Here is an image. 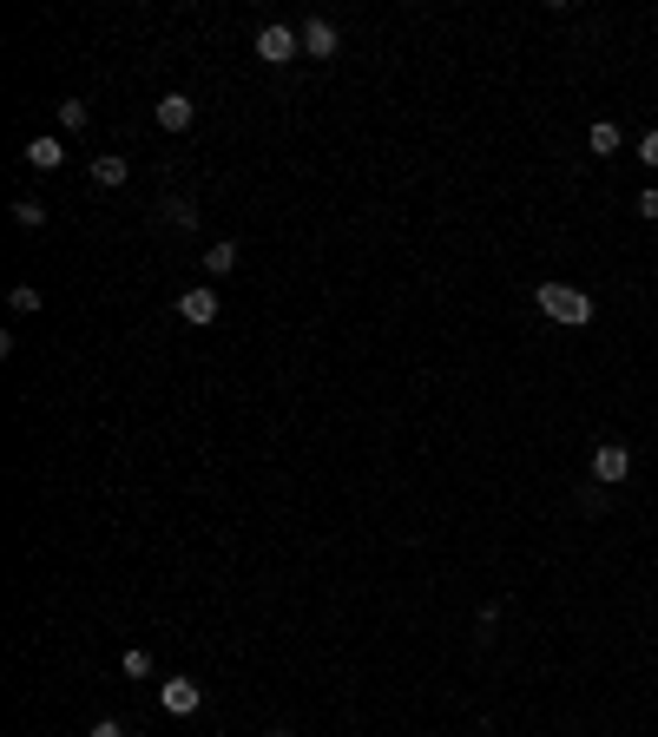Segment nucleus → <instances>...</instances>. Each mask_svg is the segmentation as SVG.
Returning a JSON list of instances; mask_svg holds the SVG:
<instances>
[{
	"label": "nucleus",
	"instance_id": "obj_1",
	"mask_svg": "<svg viewBox=\"0 0 658 737\" xmlns=\"http://www.w3.org/2000/svg\"><path fill=\"white\" fill-rule=\"evenodd\" d=\"M533 303H540L553 323H566V330H586V323H593V297H586V290H573V283H540V290H533Z\"/></svg>",
	"mask_w": 658,
	"mask_h": 737
},
{
	"label": "nucleus",
	"instance_id": "obj_5",
	"mask_svg": "<svg viewBox=\"0 0 658 737\" xmlns=\"http://www.w3.org/2000/svg\"><path fill=\"white\" fill-rule=\"evenodd\" d=\"M158 698H165V711H172V718H191V711L204 705V685H198V678H165V691H158Z\"/></svg>",
	"mask_w": 658,
	"mask_h": 737
},
{
	"label": "nucleus",
	"instance_id": "obj_19",
	"mask_svg": "<svg viewBox=\"0 0 658 737\" xmlns=\"http://www.w3.org/2000/svg\"><path fill=\"white\" fill-rule=\"evenodd\" d=\"M264 737H290V731H264Z\"/></svg>",
	"mask_w": 658,
	"mask_h": 737
},
{
	"label": "nucleus",
	"instance_id": "obj_13",
	"mask_svg": "<svg viewBox=\"0 0 658 737\" xmlns=\"http://www.w3.org/2000/svg\"><path fill=\"white\" fill-rule=\"evenodd\" d=\"M60 126L66 132H86V99H60Z\"/></svg>",
	"mask_w": 658,
	"mask_h": 737
},
{
	"label": "nucleus",
	"instance_id": "obj_7",
	"mask_svg": "<svg viewBox=\"0 0 658 737\" xmlns=\"http://www.w3.org/2000/svg\"><path fill=\"white\" fill-rule=\"evenodd\" d=\"M191 119H198L191 93H165V99H158V126H165V132H191Z\"/></svg>",
	"mask_w": 658,
	"mask_h": 737
},
{
	"label": "nucleus",
	"instance_id": "obj_10",
	"mask_svg": "<svg viewBox=\"0 0 658 737\" xmlns=\"http://www.w3.org/2000/svg\"><path fill=\"white\" fill-rule=\"evenodd\" d=\"M586 145H593L599 158H612V152H619V126H612V119H599V126L586 132Z\"/></svg>",
	"mask_w": 658,
	"mask_h": 737
},
{
	"label": "nucleus",
	"instance_id": "obj_11",
	"mask_svg": "<svg viewBox=\"0 0 658 737\" xmlns=\"http://www.w3.org/2000/svg\"><path fill=\"white\" fill-rule=\"evenodd\" d=\"M93 178L106 191H119V185H126V158H93Z\"/></svg>",
	"mask_w": 658,
	"mask_h": 737
},
{
	"label": "nucleus",
	"instance_id": "obj_18",
	"mask_svg": "<svg viewBox=\"0 0 658 737\" xmlns=\"http://www.w3.org/2000/svg\"><path fill=\"white\" fill-rule=\"evenodd\" d=\"M639 218H658V191H639Z\"/></svg>",
	"mask_w": 658,
	"mask_h": 737
},
{
	"label": "nucleus",
	"instance_id": "obj_14",
	"mask_svg": "<svg viewBox=\"0 0 658 737\" xmlns=\"http://www.w3.org/2000/svg\"><path fill=\"white\" fill-rule=\"evenodd\" d=\"M119 665H126V678H145V672H152V652H145V645H132Z\"/></svg>",
	"mask_w": 658,
	"mask_h": 737
},
{
	"label": "nucleus",
	"instance_id": "obj_8",
	"mask_svg": "<svg viewBox=\"0 0 658 737\" xmlns=\"http://www.w3.org/2000/svg\"><path fill=\"white\" fill-rule=\"evenodd\" d=\"M204 270H211V277H231V270H237V244H231V237H218V244L204 251Z\"/></svg>",
	"mask_w": 658,
	"mask_h": 737
},
{
	"label": "nucleus",
	"instance_id": "obj_4",
	"mask_svg": "<svg viewBox=\"0 0 658 737\" xmlns=\"http://www.w3.org/2000/svg\"><path fill=\"white\" fill-rule=\"evenodd\" d=\"M178 316H185L191 330H204V323H218V290H204V283H191L185 297H178Z\"/></svg>",
	"mask_w": 658,
	"mask_h": 737
},
{
	"label": "nucleus",
	"instance_id": "obj_17",
	"mask_svg": "<svg viewBox=\"0 0 658 737\" xmlns=\"http://www.w3.org/2000/svg\"><path fill=\"white\" fill-rule=\"evenodd\" d=\"M93 737H126V724H119V718H99V724H93Z\"/></svg>",
	"mask_w": 658,
	"mask_h": 737
},
{
	"label": "nucleus",
	"instance_id": "obj_6",
	"mask_svg": "<svg viewBox=\"0 0 658 737\" xmlns=\"http://www.w3.org/2000/svg\"><path fill=\"white\" fill-rule=\"evenodd\" d=\"M632 474V455L619 448V441H606V448H593V481H606V487H619Z\"/></svg>",
	"mask_w": 658,
	"mask_h": 737
},
{
	"label": "nucleus",
	"instance_id": "obj_9",
	"mask_svg": "<svg viewBox=\"0 0 658 737\" xmlns=\"http://www.w3.org/2000/svg\"><path fill=\"white\" fill-rule=\"evenodd\" d=\"M27 165L53 172V165H66V145H60V139H33V145H27Z\"/></svg>",
	"mask_w": 658,
	"mask_h": 737
},
{
	"label": "nucleus",
	"instance_id": "obj_12",
	"mask_svg": "<svg viewBox=\"0 0 658 737\" xmlns=\"http://www.w3.org/2000/svg\"><path fill=\"white\" fill-rule=\"evenodd\" d=\"M14 224H20V231H40V224H47V204L20 198V204H14Z\"/></svg>",
	"mask_w": 658,
	"mask_h": 737
},
{
	"label": "nucleus",
	"instance_id": "obj_16",
	"mask_svg": "<svg viewBox=\"0 0 658 737\" xmlns=\"http://www.w3.org/2000/svg\"><path fill=\"white\" fill-rule=\"evenodd\" d=\"M639 158H645V165L658 172V132H645V139H639Z\"/></svg>",
	"mask_w": 658,
	"mask_h": 737
},
{
	"label": "nucleus",
	"instance_id": "obj_15",
	"mask_svg": "<svg viewBox=\"0 0 658 737\" xmlns=\"http://www.w3.org/2000/svg\"><path fill=\"white\" fill-rule=\"evenodd\" d=\"M165 211H172V224H178V231H191V224H198V211H191L185 198H172V204H165Z\"/></svg>",
	"mask_w": 658,
	"mask_h": 737
},
{
	"label": "nucleus",
	"instance_id": "obj_2",
	"mask_svg": "<svg viewBox=\"0 0 658 737\" xmlns=\"http://www.w3.org/2000/svg\"><path fill=\"white\" fill-rule=\"evenodd\" d=\"M251 53H257L264 66H290V60L303 53V33H297V27H283V20H270V27H257Z\"/></svg>",
	"mask_w": 658,
	"mask_h": 737
},
{
	"label": "nucleus",
	"instance_id": "obj_3",
	"mask_svg": "<svg viewBox=\"0 0 658 737\" xmlns=\"http://www.w3.org/2000/svg\"><path fill=\"white\" fill-rule=\"evenodd\" d=\"M336 47H343V33H336V20H303V60H336Z\"/></svg>",
	"mask_w": 658,
	"mask_h": 737
}]
</instances>
